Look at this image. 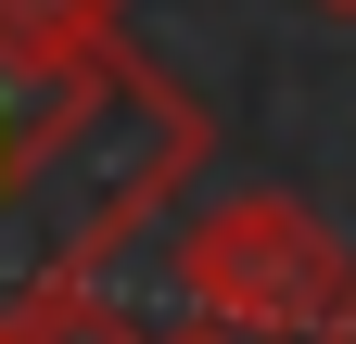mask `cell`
Returning <instances> with one entry per match:
<instances>
[{"mask_svg": "<svg viewBox=\"0 0 356 344\" xmlns=\"http://www.w3.org/2000/svg\"><path fill=\"white\" fill-rule=\"evenodd\" d=\"M305 344H356V255H343V281H331V306H318V331Z\"/></svg>", "mask_w": 356, "mask_h": 344, "instance_id": "cell-5", "label": "cell"}, {"mask_svg": "<svg viewBox=\"0 0 356 344\" xmlns=\"http://www.w3.org/2000/svg\"><path fill=\"white\" fill-rule=\"evenodd\" d=\"M343 13H356V0H343Z\"/></svg>", "mask_w": 356, "mask_h": 344, "instance_id": "cell-7", "label": "cell"}, {"mask_svg": "<svg viewBox=\"0 0 356 344\" xmlns=\"http://www.w3.org/2000/svg\"><path fill=\"white\" fill-rule=\"evenodd\" d=\"M343 281V242L305 217L293 191H229L178 230V306L191 319H229L254 344H305Z\"/></svg>", "mask_w": 356, "mask_h": 344, "instance_id": "cell-2", "label": "cell"}, {"mask_svg": "<svg viewBox=\"0 0 356 344\" xmlns=\"http://www.w3.org/2000/svg\"><path fill=\"white\" fill-rule=\"evenodd\" d=\"M153 344H254V331H229V319H178V331H153Z\"/></svg>", "mask_w": 356, "mask_h": 344, "instance_id": "cell-6", "label": "cell"}, {"mask_svg": "<svg viewBox=\"0 0 356 344\" xmlns=\"http://www.w3.org/2000/svg\"><path fill=\"white\" fill-rule=\"evenodd\" d=\"M191 153H204V115L178 102L165 77H140L127 52H102V64H76L64 90H51L13 204H38L51 268H115L127 230L165 204V179H178Z\"/></svg>", "mask_w": 356, "mask_h": 344, "instance_id": "cell-1", "label": "cell"}, {"mask_svg": "<svg viewBox=\"0 0 356 344\" xmlns=\"http://www.w3.org/2000/svg\"><path fill=\"white\" fill-rule=\"evenodd\" d=\"M0 344H153V331L127 319V293H115L102 268H38L26 306L0 319Z\"/></svg>", "mask_w": 356, "mask_h": 344, "instance_id": "cell-3", "label": "cell"}, {"mask_svg": "<svg viewBox=\"0 0 356 344\" xmlns=\"http://www.w3.org/2000/svg\"><path fill=\"white\" fill-rule=\"evenodd\" d=\"M51 90L64 77H13L0 64V204H13V179H26V141H38V115H51Z\"/></svg>", "mask_w": 356, "mask_h": 344, "instance_id": "cell-4", "label": "cell"}]
</instances>
